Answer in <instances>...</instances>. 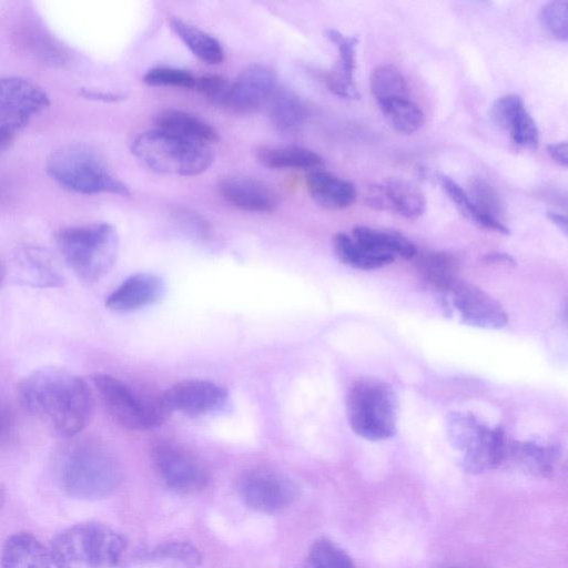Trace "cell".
Masks as SVG:
<instances>
[{
    "mask_svg": "<svg viewBox=\"0 0 568 568\" xmlns=\"http://www.w3.org/2000/svg\"><path fill=\"white\" fill-rule=\"evenodd\" d=\"M21 406L63 438L78 435L93 413L91 388L80 376L62 368L31 372L18 385Z\"/></svg>",
    "mask_w": 568,
    "mask_h": 568,
    "instance_id": "6da1fadb",
    "label": "cell"
},
{
    "mask_svg": "<svg viewBox=\"0 0 568 568\" xmlns=\"http://www.w3.org/2000/svg\"><path fill=\"white\" fill-rule=\"evenodd\" d=\"M55 474L62 489L80 499H99L112 494L122 478L114 454L95 439H77L59 453Z\"/></svg>",
    "mask_w": 568,
    "mask_h": 568,
    "instance_id": "7a4b0ae2",
    "label": "cell"
},
{
    "mask_svg": "<svg viewBox=\"0 0 568 568\" xmlns=\"http://www.w3.org/2000/svg\"><path fill=\"white\" fill-rule=\"evenodd\" d=\"M125 539L101 523H81L58 534L49 554L54 568H109L125 550Z\"/></svg>",
    "mask_w": 568,
    "mask_h": 568,
    "instance_id": "3957f363",
    "label": "cell"
},
{
    "mask_svg": "<svg viewBox=\"0 0 568 568\" xmlns=\"http://www.w3.org/2000/svg\"><path fill=\"white\" fill-rule=\"evenodd\" d=\"M55 241L67 265L85 283L99 281L115 263L119 239L109 223L63 227Z\"/></svg>",
    "mask_w": 568,
    "mask_h": 568,
    "instance_id": "277c9868",
    "label": "cell"
},
{
    "mask_svg": "<svg viewBox=\"0 0 568 568\" xmlns=\"http://www.w3.org/2000/svg\"><path fill=\"white\" fill-rule=\"evenodd\" d=\"M132 154L150 170L169 175H197L214 161L211 145L182 139L159 129L138 135Z\"/></svg>",
    "mask_w": 568,
    "mask_h": 568,
    "instance_id": "5b68a950",
    "label": "cell"
},
{
    "mask_svg": "<svg viewBox=\"0 0 568 568\" xmlns=\"http://www.w3.org/2000/svg\"><path fill=\"white\" fill-rule=\"evenodd\" d=\"M346 414L351 428L368 440H384L396 433L397 398L383 379L363 376L346 394Z\"/></svg>",
    "mask_w": 568,
    "mask_h": 568,
    "instance_id": "8992f818",
    "label": "cell"
},
{
    "mask_svg": "<svg viewBox=\"0 0 568 568\" xmlns=\"http://www.w3.org/2000/svg\"><path fill=\"white\" fill-rule=\"evenodd\" d=\"M47 171L61 186L77 193L130 195L126 185L115 179L102 160L84 145L67 144L53 151L47 161Z\"/></svg>",
    "mask_w": 568,
    "mask_h": 568,
    "instance_id": "52a82bcc",
    "label": "cell"
},
{
    "mask_svg": "<svg viewBox=\"0 0 568 568\" xmlns=\"http://www.w3.org/2000/svg\"><path fill=\"white\" fill-rule=\"evenodd\" d=\"M452 445L462 453V467L480 474L497 467L505 457V434L500 427H489L474 415L452 412L446 417Z\"/></svg>",
    "mask_w": 568,
    "mask_h": 568,
    "instance_id": "ba28073f",
    "label": "cell"
},
{
    "mask_svg": "<svg viewBox=\"0 0 568 568\" xmlns=\"http://www.w3.org/2000/svg\"><path fill=\"white\" fill-rule=\"evenodd\" d=\"M92 381L108 414L125 429H150L162 423L169 413L161 395L141 394L109 374H95Z\"/></svg>",
    "mask_w": 568,
    "mask_h": 568,
    "instance_id": "9c48e42d",
    "label": "cell"
},
{
    "mask_svg": "<svg viewBox=\"0 0 568 568\" xmlns=\"http://www.w3.org/2000/svg\"><path fill=\"white\" fill-rule=\"evenodd\" d=\"M152 463L163 483L180 494L204 489L210 480L205 465L189 449L174 443H159L152 449Z\"/></svg>",
    "mask_w": 568,
    "mask_h": 568,
    "instance_id": "30bf717a",
    "label": "cell"
},
{
    "mask_svg": "<svg viewBox=\"0 0 568 568\" xmlns=\"http://www.w3.org/2000/svg\"><path fill=\"white\" fill-rule=\"evenodd\" d=\"M239 493L250 508L264 514H277L295 501L297 487L287 476L276 470L257 468L242 476Z\"/></svg>",
    "mask_w": 568,
    "mask_h": 568,
    "instance_id": "8fae6325",
    "label": "cell"
},
{
    "mask_svg": "<svg viewBox=\"0 0 568 568\" xmlns=\"http://www.w3.org/2000/svg\"><path fill=\"white\" fill-rule=\"evenodd\" d=\"M48 105L49 97L36 83L18 77L0 78V130L17 134Z\"/></svg>",
    "mask_w": 568,
    "mask_h": 568,
    "instance_id": "7c38bea8",
    "label": "cell"
},
{
    "mask_svg": "<svg viewBox=\"0 0 568 568\" xmlns=\"http://www.w3.org/2000/svg\"><path fill=\"white\" fill-rule=\"evenodd\" d=\"M161 397L169 413L202 416L221 408L227 393L213 382L191 378L175 383Z\"/></svg>",
    "mask_w": 568,
    "mask_h": 568,
    "instance_id": "4fadbf2b",
    "label": "cell"
},
{
    "mask_svg": "<svg viewBox=\"0 0 568 568\" xmlns=\"http://www.w3.org/2000/svg\"><path fill=\"white\" fill-rule=\"evenodd\" d=\"M462 322L467 325L499 329L507 322V313L501 305L481 288L458 280L447 293Z\"/></svg>",
    "mask_w": 568,
    "mask_h": 568,
    "instance_id": "5bb4252c",
    "label": "cell"
},
{
    "mask_svg": "<svg viewBox=\"0 0 568 568\" xmlns=\"http://www.w3.org/2000/svg\"><path fill=\"white\" fill-rule=\"evenodd\" d=\"M490 115L499 128L507 131L514 145L526 150L537 149L538 128L519 95L506 94L498 98L491 106Z\"/></svg>",
    "mask_w": 568,
    "mask_h": 568,
    "instance_id": "9a60e30c",
    "label": "cell"
},
{
    "mask_svg": "<svg viewBox=\"0 0 568 568\" xmlns=\"http://www.w3.org/2000/svg\"><path fill=\"white\" fill-rule=\"evenodd\" d=\"M274 71L264 65H252L231 83L227 106L236 112L248 113L267 103L276 90Z\"/></svg>",
    "mask_w": 568,
    "mask_h": 568,
    "instance_id": "2e32d148",
    "label": "cell"
},
{
    "mask_svg": "<svg viewBox=\"0 0 568 568\" xmlns=\"http://www.w3.org/2000/svg\"><path fill=\"white\" fill-rule=\"evenodd\" d=\"M163 280L153 273L141 272L129 276L106 298L108 308L129 313L156 303L164 293Z\"/></svg>",
    "mask_w": 568,
    "mask_h": 568,
    "instance_id": "e0dca14e",
    "label": "cell"
},
{
    "mask_svg": "<svg viewBox=\"0 0 568 568\" xmlns=\"http://www.w3.org/2000/svg\"><path fill=\"white\" fill-rule=\"evenodd\" d=\"M220 192L231 205L248 212L271 213L278 203L275 192L268 185L247 176L224 179Z\"/></svg>",
    "mask_w": 568,
    "mask_h": 568,
    "instance_id": "ac0fdd59",
    "label": "cell"
},
{
    "mask_svg": "<svg viewBox=\"0 0 568 568\" xmlns=\"http://www.w3.org/2000/svg\"><path fill=\"white\" fill-rule=\"evenodd\" d=\"M306 187L312 199L327 210L348 207L356 197V190L351 182L321 169L310 171Z\"/></svg>",
    "mask_w": 568,
    "mask_h": 568,
    "instance_id": "d6986e66",
    "label": "cell"
},
{
    "mask_svg": "<svg viewBox=\"0 0 568 568\" xmlns=\"http://www.w3.org/2000/svg\"><path fill=\"white\" fill-rule=\"evenodd\" d=\"M2 568H51L49 550L30 532L11 535L1 554Z\"/></svg>",
    "mask_w": 568,
    "mask_h": 568,
    "instance_id": "ffe728a7",
    "label": "cell"
},
{
    "mask_svg": "<svg viewBox=\"0 0 568 568\" xmlns=\"http://www.w3.org/2000/svg\"><path fill=\"white\" fill-rule=\"evenodd\" d=\"M415 264L427 284L442 295H446L459 280L458 261L446 252L430 251L416 253Z\"/></svg>",
    "mask_w": 568,
    "mask_h": 568,
    "instance_id": "44dd1931",
    "label": "cell"
},
{
    "mask_svg": "<svg viewBox=\"0 0 568 568\" xmlns=\"http://www.w3.org/2000/svg\"><path fill=\"white\" fill-rule=\"evenodd\" d=\"M156 129L182 139L211 145L217 140V132L207 122L180 110H165L156 118Z\"/></svg>",
    "mask_w": 568,
    "mask_h": 568,
    "instance_id": "7402d4cb",
    "label": "cell"
},
{
    "mask_svg": "<svg viewBox=\"0 0 568 568\" xmlns=\"http://www.w3.org/2000/svg\"><path fill=\"white\" fill-rule=\"evenodd\" d=\"M352 237L366 250L394 258L395 255L413 258L417 253L416 246L403 234L395 231L356 226L352 232Z\"/></svg>",
    "mask_w": 568,
    "mask_h": 568,
    "instance_id": "603a6c76",
    "label": "cell"
},
{
    "mask_svg": "<svg viewBox=\"0 0 568 568\" xmlns=\"http://www.w3.org/2000/svg\"><path fill=\"white\" fill-rule=\"evenodd\" d=\"M257 161L268 169L317 170L324 162L312 150L295 145H264L256 152Z\"/></svg>",
    "mask_w": 568,
    "mask_h": 568,
    "instance_id": "cb8c5ba5",
    "label": "cell"
},
{
    "mask_svg": "<svg viewBox=\"0 0 568 568\" xmlns=\"http://www.w3.org/2000/svg\"><path fill=\"white\" fill-rule=\"evenodd\" d=\"M169 26L199 59L210 64L222 62L223 49L215 38L176 17L169 18Z\"/></svg>",
    "mask_w": 568,
    "mask_h": 568,
    "instance_id": "d4e9b609",
    "label": "cell"
},
{
    "mask_svg": "<svg viewBox=\"0 0 568 568\" xmlns=\"http://www.w3.org/2000/svg\"><path fill=\"white\" fill-rule=\"evenodd\" d=\"M386 196L387 211L414 220L419 217L426 207L423 193L412 183L403 179H389L382 183Z\"/></svg>",
    "mask_w": 568,
    "mask_h": 568,
    "instance_id": "484cf974",
    "label": "cell"
},
{
    "mask_svg": "<svg viewBox=\"0 0 568 568\" xmlns=\"http://www.w3.org/2000/svg\"><path fill=\"white\" fill-rule=\"evenodd\" d=\"M266 104L271 122L280 131L295 130L306 118L304 103L290 91L275 90Z\"/></svg>",
    "mask_w": 568,
    "mask_h": 568,
    "instance_id": "4316f807",
    "label": "cell"
},
{
    "mask_svg": "<svg viewBox=\"0 0 568 568\" xmlns=\"http://www.w3.org/2000/svg\"><path fill=\"white\" fill-rule=\"evenodd\" d=\"M333 248L343 264L358 270H375L394 261L393 256L366 250L345 233H336L333 236Z\"/></svg>",
    "mask_w": 568,
    "mask_h": 568,
    "instance_id": "83f0119b",
    "label": "cell"
},
{
    "mask_svg": "<svg viewBox=\"0 0 568 568\" xmlns=\"http://www.w3.org/2000/svg\"><path fill=\"white\" fill-rule=\"evenodd\" d=\"M388 124L397 132L412 134L424 122V113L409 98H398L377 102Z\"/></svg>",
    "mask_w": 568,
    "mask_h": 568,
    "instance_id": "f1b7e54d",
    "label": "cell"
},
{
    "mask_svg": "<svg viewBox=\"0 0 568 568\" xmlns=\"http://www.w3.org/2000/svg\"><path fill=\"white\" fill-rule=\"evenodd\" d=\"M437 180L447 196L465 217L484 229L493 230L503 234L509 233V230L504 224V222L493 221L483 216L474 205L468 193L462 189L454 180L440 173L437 174Z\"/></svg>",
    "mask_w": 568,
    "mask_h": 568,
    "instance_id": "f546056e",
    "label": "cell"
},
{
    "mask_svg": "<svg viewBox=\"0 0 568 568\" xmlns=\"http://www.w3.org/2000/svg\"><path fill=\"white\" fill-rule=\"evenodd\" d=\"M369 87L376 102L409 95L405 77L392 64L376 67L371 73Z\"/></svg>",
    "mask_w": 568,
    "mask_h": 568,
    "instance_id": "4dcf8cb0",
    "label": "cell"
},
{
    "mask_svg": "<svg viewBox=\"0 0 568 568\" xmlns=\"http://www.w3.org/2000/svg\"><path fill=\"white\" fill-rule=\"evenodd\" d=\"M511 452L525 468L539 475L549 474L557 458V452L552 446H542L534 442L516 443Z\"/></svg>",
    "mask_w": 568,
    "mask_h": 568,
    "instance_id": "1f68e13d",
    "label": "cell"
},
{
    "mask_svg": "<svg viewBox=\"0 0 568 568\" xmlns=\"http://www.w3.org/2000/svg\"><path fill=\"white\" fill-rule=\"evenodd\" d=\"M305 568H356V565L348 554L332 540L320 538L308 550Z\"/></svg>",
    "mask_w": 568,
    "mask_h": 568,
    "instance_id": "d6a6232c",
    "label": "cell"
},
{
    "mask_svg": "<svg viewBox=\"0 0 568 568\" xmlns=\"http://www.w3.org/2000/svg\"><path fill=\"white\" fill-rule=\"evenodd\" d=\"M478 212L493 221H501L503 204L496 190L484 179L476 178L470 182L468 193Z\"/></svg>",
    "mask_w": 568,
    "mask_h": 568,
    "instance_id": "836d02e7",
    "label": "cell"
},
{
    "mask_svg": "<svg viewBox=\"0 0 568 568\" xmlns=\"http://www.w3.org/2000/svg\"><path fill=\"white\" fill-rule=\"evenodd\" d=\"M539 22L545 31L558 41H566L568 38V14L567 1L556 0L546 3L540 8Z\"/></svg>",
    "mask_w": 568,
    "mask_h": 568,
    "instance_id": "e575fe53",
    "label": "cell"
},
{
    "mask_svg": "<svg viewBox=\"0 0 568 568\" xmlns=\"http://www.w3.org/2000/svg\"><path fill=\"white\" fill-rule=\"evenodd\" d=\"M143 81L152 87L194 88L196 79L187 71L170 67H158L145 72Z\"/></svg>",
    "mask_w": 568,
    "mask_h": 568,
    "instance_id": "d590c367",
    "label": "cell"
},
{
    "mask_svg": "<svg viewBox=\"0 0 568 568\" xmlns=\"http://www.w3.org/2000/svg\"><path fill=\"white\" fill-rule=\"evenodd\" d=\"M152 555L155 558L178 561L189 567L197 566L201 562V554L191 544L184 541H171L154 548Z\"/></svg>",
    "mask_w": 568,
    "mask_h": 568,
    "instance_id": "8d00e7d4",
    "label": "cell"
},
{
    "mask_svg": "<svg viewBox=\"0 0 568 568\" xmlns=\"http://www.w3.org/2000/svg\"><path fill=\"white\" fill-rule=\"evenodd\" d=\"M326 37L338 49L339 54V71L347 78L353 79L355 63H356V45L357 38L348 37L337 30L329 29L326 31Z\"/></svg>",
    "mask_w": 568,
    "mask_h": 568,
    "instance_id": "74e56055",
    "label": "cell"
},
{
    "mask_svg": "<svg viewBox=\"0 0 568 568\" xmlns=\"http://www.w3.org/2000/svg\"><path fill=\"white\" fill-rule=\"evenodd\" d=\"M30 41H24L33 54L40 58L42 61L51 64H61L65 60V52L63 48L57 44L51 38L43 33L32 31L30 34Z\"/></svg>",
    "mask_w": 568,
    "mask_h": 568,
    "instance_id": "f35d334b",
    "label": "cell"
},
{
    "mask_svg": "<svg viewBox=\"0 0 568 568\" xmlns=\"http://www.w3.org/2000/svg\"><path fill=\"white\" fill-rule=\"evenodd\" d=\"M211 103L226 105L231 83L220 75H204L196 79L194 87Z\"/></svg>",
    "mask_w": 568,
    "mask_h": 568,
    "instance_id": "ab89813d",
    "label": "cell"
},
{
    "mask_svg": "<svg viewBox=\"0 0 568 568\" xmlns=\"http://www.w3.org/2000/svg\"><path fill=\"white\" fill-rule=\"evenodd\" d=\"M329 90L344 99H358L359 92L353 81L341 71L336 70L326 75Z\"/></svg>",
    "mask_w": 568,
    "mask_h": 568,
    "instance_id": "60d3db41",
    "label": "cell"
},
{
    "mask_svg": "<svg viewBox=\"0 0 568 568\" xmlns=\"http://www.w3.org/2000/svg\"><path fill=\"white\" fill-rule=\"evenodd\" d=\"M16 417L11 408L0 399V444L8 443L16 434Z\"/></svg>",
    "mask_w": 568,
    "mask_h": 568,
    "instance_id": "b9f144b4",
    "label": "cell"
},
{
    "mask_svg": "<svg viewBox=\"0 0 568 568\" xmlns=\"http://www.w3.org/2000/svg\"><path fill=\"white\" fill-rule=\"evenodd\" d=\"M548 154L561 166L568 164V149L566 142L552 143L547 146Z\"/></svg>",
    "mask_w": 568,
    "mask_h": 568,
    "instance_id": "7bdbcfd3",
    "label": "cell"
},
{
    "mask_svg": "<svg viewBox=\"0 0 568 568\" xmlns=\"http://www.w3.org/2000/svg\"><path fill=\"white\" fill-rule=\"evenodd\" d=\"M547 217L564 233H567V219L564 214L554 211H548Z\"/></svg>",
    "mask_w": 568,
    "mask_h": 568,
    "instance_id": "ee69618b",
    "label": "cell"
},
{
    "mask_svg": "<svg viewBox=\"0 0 568 568\" xmlns=\"http://www.w3.org/2000/svg\"><path fill=\"white\" fill-rule=\"evenodd\" d=\"M16 134L0 130V155L11 145Z\"/></svg>",
    "mask_w": 568,
    "mask_h": 568,
    "instance_id": "f6af8a7d",
    "label": "cell"
},
{
    "mask_svg": "<svg viewBox=\"0 0 568 568\" xmlns=\"http://www.w3.org/2000/svg\"><path fill=\"white\" fill-rule=\"evenodd\" d=\"M486 262L493 263V262H501L504 264H514V260L508 256L507 254L503 253H490L485 256Z\"/></svg>",
    "mask_w": 568,
    "mask_h": 568,
    "instance_id": "bcb514c9",
    "label": "cell"
},
{
    "mask_svg": "<svg viewBox=\"0 0 568 568\" xmlns=\"http://www.w3.org/2000/svg\"><path fill=\"white\" fill-rule=\"evenodd\" d=\"M4 500H6V493H4V488L0 485V508L2 507V505L4 504Z\"/></svg>",
    "mask_w": 568,
    "mask_h": 568,
    "instance_id": "7dc6e473",
    "label": "cell"
},
{
    "mask_svg": "<svg viewBox=\"0 0 568 568\" xmlns=\"http://www.w3.org/2000/svg\"><path fill=\"white\" fill-rule=\"evenodd\" d=\"M3 278H4V268H3V266L0 264V285H1V283H2V281H3Z\"/></svg>",
    "mask_w": 568,
    "mask_h": 568,
    "instance_id": "c3c4849f",
    "label": "cell"
}]
</instances>
